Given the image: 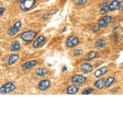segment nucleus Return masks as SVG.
<instances>
[{
	"mask_svg": "<svg viewBox=\"0 0 123 123\" xmlns=\"http://www.w3.org/2000/svg\"><path fill=\"white\" fill-rule=\"evenodd\" d=\"M37 32L33 30H29L24 32L20 36L21 39L25 42L32 41L37 36Z\"/></svg>",
	"mask_w": 123,
	"mask_h": 123,
	"instance_id": "obj_1",
	"label": "nucleus"
},
{
	"mask_svg": "<svg viewBox=\"0 0 123 123\" xmlns=\"http://www.w3.org/2000/svg\"><path fill=\"white\" fill-rule=\"evenodd\" d=\"M109 11V7H108V5L107 3H105L103 5H102L101 8L99 11V14L101 15H103L107 12Z\"/></svg>",
	"mask_w": 123,
	"mask_h": 123,
	"instance_id": "obj_19",
	"label": "nucleus"
},
{
	"mask_svg": "<svg viewBox=\"0 0 123 123\" xmlns=\"http://www.w3.org/2000/svg\"><path fill=\"white\" fill-rule=\"evenodd\" d=\"M104 83H105L104 79H100L96 82V83L94 84V86L97 88H98L99 89H101L104 86Z\"/></svg>",
	"mask_w": 123,
	"mask_h": 123,
	"instance_id": "obj_20",
	"label": "nucleus"
},
{
	"mask_svg": "<svg viewBox=\"0 0 123 123\" xmlns=\"http://www.w3.org/2000/svg\"><path fill=\"white\" fill-rule=\"evenodd\" d=\"M83 54V52L82 51V50L81 49H77L75 50L74 52V55L75 56L78 57L81 56V55H82Z\"/></svg>",
	"mask_w": 123,
	"mask_h": 123,
	"instance_id": "obj_23",
	"label": "nucleus"
},
{
	"mask_svg": "<svg viewBox=\"0 0 123 123\" xmlns=\"http://www.w3.org/2000/svg\"><path fill=\"white\" fill-rule=\"evenodd\" d=\"M37 64V62L35 60H32L29 61V62H27L25 63H24L22 66V67L24 69H30L32 67H33L34 66H36Z\"/></svg>",
	"mask_w": 123,
	"mask_h": 123,
	"instance_id": "obj_14",
	"label": "nucleus"
},
{
	"mask_svg": "<svg viewBox=\"0 0 123 123\" xmlns=\"http://www.w3.org/2000/svg\"><path fill=\"white\" fill-rule=\"evenodd\" d=\"M96 56L97 53L94 51H91L86 55L84 58V60L86 61H90L94 59L96 57Z\"/></svg>",
	"mask_w": 123,
	"mask_h": 123,
	"instance_id": "obj_17",
	"label": "nucleus"
},
{
	"mask_svg": "<svg viewBox=\"0 0 123 123\" xmlns=\"http://www.w3.org/2000/svg\"><path fill=\"white\" fill-rule=\"evenodd\" d=\"M79 90V87L75 85H73L68 87L67 89L66 92L67 94L73 95L76 94Z\"/></svg>",
	"mask_w": 123,
	"mask_h": 123,
	"instance_id": "obj_12",
	"label": "nucleus"
},
{
	"mask_svg": "<svg viewBox=\"0 0 123 123\" xmlns=\"http://www.w3.org/2000/svg\"><path fill=\"white\" fill-rule=\"evenodd\" d=\"M62 71H63V72H64L67 71V68L66 66H64V67H63V68H62Z\"/></svg>",
	"mask_w": 123,
	"mask_h": 123,
	"instance_id": "obj_29",
	"label": "nucleus"
},
{
	"mask_svg": "<svg viewBox=\"0 0 123 123\" xmlns=\"http://www.w3.org/2000/svg\"><path fill=\"white\" fill-rule=\"evenodd\" d=\"M50 86V81L48 80H42L39 84V89L43 91L47 89Z\"/></svg>",
	"mask_w": 123,
	"mask_h": 123,
	"instance_id": "obj_9",
	"label": "nucleus"
},
{
	"mask_svg": "<svg viewBox=\"0 0 123 123\" xmlns=\"http://www.w3.org/2000/svg\"><path fill=\"white\" fill-rule=\"evenodd\" d=\"M86 81V78L81 74L74 75L72 78V82L73 84L77 85H83Z\"/></svg>",
	"mask_w": 123,
	"mask_h": 123,
	"instance_id": "obj_5",
	"label": "nucleus"
},
{
	"mask_svg": "<svg viewBox=\"0 0 123 123\" xmlns=\"http://www.w3.org/2000/svg\"><path fill=\"white\" fill-rule=\"evenodd\" d=\"M22 28V23L21 21L17 22L13 27L10 28L7 31V34L9 36H14L18 33Z\"/></svg>",
	"mask_w": 123,
	"mask_h": 123,
	"instance_id": "obj_4",
	"label": "nucleus"
},
{
	"mask_svg": "<svg viewBox=\"0 0 123 123\" xmlns=\"http://www.w3.org/2000/svg\"><path fill=\"white\" fill-rule=\"evenodd\" d=\"M93 91V89L92 88H88V89H87L86 90H85L84 91H83L82 94L83 95H88V94H90Z\"/></svg>",
	"mask_w": 123,
	"mask_h": 123,
	"instance_id": "obj_24",
	"label": "nucleus"
},
{
	"mask_svg": "<svg viewBox=\"0 0 123 123\" xmlns=\"http://www.w3.org/2000/svg\"><path fill=\"white\" fill-rule=\"evenodd\" d=\"M111 18L110 16H106L101 18L97 23V24L98 25L100 29L102 28H104L106 27L111 22Z\"/></svg>",
	"mask_w": 123,
	"mask_h": 123,
	"instance_id": "obj_7",
	"label": "nucleus"
},
{
	"mask_svg": "<svg viewBox=\"0 0 123 123\" xmlns=\"http://www.w3.org/2000/svg\"><path fill=\"white\" fill-rule=\"evenodd\" d=\"M5 11H6V8L0 7V16L2 15L5 13Z\"/></svg>",
	"mask_w": 123,
	"mask_h": 123,
	"instance_id": "obj_27",
	"label": "nucleus"
},
{
	"mask_svg": "<svg viewBox=\"0 0 123 123\" xmlns=\"http://www.w3.org/2000/svg\"><path fill=\"white\" fill-rule=\"evenodd\" d=\"M123 0H114L109 5H108L109 11H113L120 7Z\"/></svg>",
	"mask_w": 123,
	"mask_h": 123,
	"instance_id": "obj_8",
	"label": "nucleus"
},
{
	"mask_svg": "<svg viewBox=\"0 0 123 123\" xmlns=\"http://www.w3.org/2000/svg\"><path fill=\"white\" fill-rule=\"evenodd\" d=\"M108 70V67L106 66L103 67L99 69H98L97 71H95L94 74L95 77L97 78L100 77L101 76L104 75L107 72Z\"/></svg>",
	"mask_w": 123,
	"mask_h": 123,
	"instance_id": "obj_11",
	"label": "nucleus"
},
{
	"mask_svg": "<svg viewBox=\"0 0 123 123\" xmlns=\"http://www.w3.org/2000/svg\"><path fill=\"white\" fill-rule=\"evenodd\" d=\"M21 48V44L18 41L14 42L12 45L11 51H18L20 50Z\"/></svg>",
	"mask_w": 123,
	"mask_h": 123,
	"instance_id": "obj_21",
	"label": "nucleus"
},
{
	"mask_svg": "<svg viewBox=\"0 0 123 123\" xmlns=\"http://www.w3.org/2000/svg\"><path fill=\"white\" fill-rule=\"evenodd\" d=\"M115 78L113 77H109L104 83V86L106 88L109 87L114 81Z\"/></svg>",
	"mask_w": 123,
	"mask_h": 123,
	"instance_id": "obj_22",
	"label": "nucleus"
},
{
	"mask_svg": "<svg viewBox=\"0 0 123 123\" xmlns=\"http://www.w3.org/2000/svg\"><path fill=\"white\" fill-rule=\"evenodd\" d=\"M16 88V86L12 82H8L0 87V93L2 94H6L13 91Z\"/></svg>",
	"mask_w": 123,
	"mask_h": 123,
	"instance_id": "obj_3",
	"label": "nucleus"
},
{
	"mask_svg": "<svg viewBox=\"0 0 123 123\" xmlns=\"http://www.w3.org/2000/svg\"><path fill=\"white\" fill-rule=\"evenodd\" d=\"M45 40V37L43 36H40L33 43V46L34 48H37L43 42H44Z\"/></svg>",
	"mask_w": 123,
	"mask_h": 123,
	"instance_id": "obj_13",
	"label": "nucleus"
},
{
	"mask_svg": "<svg viewBox=\"0 0 123 123\" xmlns=\"http://www.w3.org/2000/svg\"><path fill=\"white\" fill-rule=\"evenodd\" d=\"M19 55L17 54H12L10 56L8 61V63L9 65H12L15 64L17 61L19 59Z\"/></svg>",
	"mask_w": 123,
	"mask_h": 123,
	"instance_id": "obj_15",
	"label": "nucleus"
},
{
	"mask_svg": "<svg viewBox=\"0 0 123 123\" xmlns=\"http://www.w3.org/2000/svg\"><path fill=\"white\" fill-rule=\"evenodd\" d=\"M87 2V0H79L77 2V4L78 6H83L85 5Z\"/></svg>",
	"mask_w": 123,
	"mask_h": 123,
	"instance_id": "obj_25",
	"label": "nucleus"
},
{
	"mask_svg": "<svg viewBox=\"0 0 123 123\" xmlns=\"http://www.w3.org/2000/svg\"><path fill=\"white\" fill-rule=\"evenodd\" d=\"M49 71L45 68H38L35 71V74L37 75L42 76L48 74Z\"/></svg>",
	"mask_w": 123,
	"mask_h": 123,
	"instance_id": "obj_16",
	"label": "nucleus"
},
{
	"mask_svg": "<svg viewBox=\"0 0 123 123\" xmlns=\"http://www.w3.org/2000/svg\"><path fill=\"white\" fill-rule=\"evenodd\" d=\"M78 43V38L74 35H72L67 39L66 42V45L67 47L72 48L76 45Z\"/></svg>",
	"mask_w": 123,
	"mask_h": 123,
	"instance_id": "obj_6",
	"label": "nucleus"
},
{
	"mask_svg": "<svg viewBox=\"0 0 123 123\" xmlns=\"http://www.w3.org/2000/svg\"><path fill=\"white\" fill-rule=\"evenodd\" d=\"M49 14H45L44 16H43V18L44 19H47L48 18V17H49Z\"/></svg>",
	"mask_w": 123,
	"mask_h": 123,
	"instance_id": "obj_28",
	"label": "nucleus"
},
{
	"mask_svg": "<svg viewBox=\"0 0 123 123\" xmlns=\"http://www.w3.org/2000/svg\"><path fill=\"white\" fill-rule=\"evenodd\" d=\"M105 45H106V42L104 40H102V39L98 40L95 43V47L98 49L104 48L105 46Z\"/></svg>",
	"mask_w": 123,
	"mask_h": 123,
	"instance_id": "obj_18",
	"label": "nucleus"
},
{
	"mask_svg": "<svg viewBox=\"0 0 123 123\" xmlns=\"http://www.w3.org/2000/svg\"><path fill=\"white\" fill-rule=\"evenodd\" d=\"M36 3V0H24L19 5L20 9L24 12L32 8Z\"/></svg>",
	"mask_w": 123,
	"mask_h": 123,
	"instance_id": "obj_2",
	"label": "nucleus"
},
{
	"mask_svg": "<svg viewBox=\"0 0 123 123\" xmlns=\"http://www.w3.org/2000/svg\"><path fill=\"white\" fill-rule=\"evenodd\" d=\"M81 70L85 74H87L93 71L92 66L87 63H84L81 66Z\"/></svg>",
	"mask_w": 123,
	"mask_h": 123,
	"instance_id": "obj_10",
	"label": "nucleus"
},
{
	"mask_svg": "<svg viewBox=\"0 0 123 123\" xmlns=\"http://www.w3.org/2000/svg\"><path fill=\"white\" fill-rule=\"evenodd\" d=\"M100 28H99V27L98 26V25L97 24V23L95 25V26L93 28V31L94 32H98L99 30H100Z\"/></svg>",
	"mask_w": 123,
	"mask_h": 123,
	"instance_id": "obj_26",
	"label": "nucleus"
}]
</instances>
